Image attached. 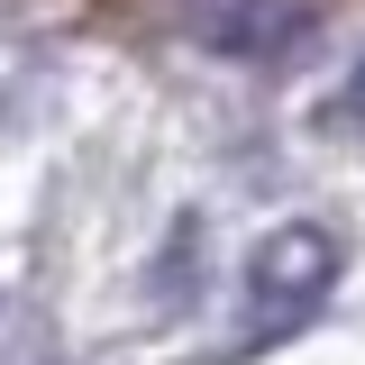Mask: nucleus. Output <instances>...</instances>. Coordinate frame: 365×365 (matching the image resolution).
Wrapping results in <instances>:
<instances>
[{
    "label": "nucleus",
    "instance_id": "1",
    "mask_svg": "<svg viewBox=\"0 0 365 365\" xmlns=\"http://www.w3.org/2000/svg\"><path fill=\"white\" fill-rule=\"evenodd\" d=\"M329 283H338V237L319 220H283L247 256V311H256V329H292V319L319 311Z\"/></svg>",
    "mask_w": 365,
    "mask_h": 365
},
{
    "label": "nucleus",
    "instance_id": "2",
    "mask_svg": "<svg viewBox=\"0 0 365 365\" xmlns=\"http://www.w3.org/2000/svg\"><path fill=\"white\" fill-rule=\"evenodd\" d=\"M311 28V9L302 0H210L201 9V46H220V55H292Z\"/></svg>",
    "mask_w": 365,
    "mask_h": 365
},
{
    "label": "nucleus",
    "instance_id": "3",
    "mask_svg": "<svg viewBox=\"0 0 365 365\" xmlns=\"http://www.w3.org/2000/svg\"><path fill=\"white\" fill-rule=\"evenodd\" d=\"M347 119H365V64L347 73Z\"/></svg>",
    "mask_w": 365,
    "mask_h": 365
}]
</instances>
